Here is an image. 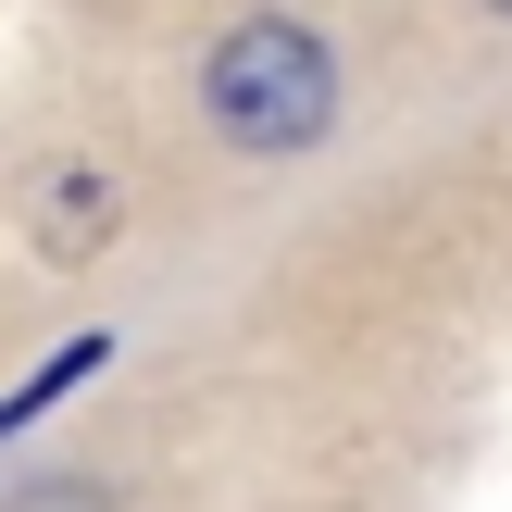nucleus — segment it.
Segmentation results:
<instances>
[{"mask_svg":"<svg viewBox=\"0 0 512 512\" xmlns=\"http://www.w3.org/2000/svg\"><path fill=\"white\" fill-rule=\"evenodd\" d=\"M200 113L225 125V150H263V163L275 150H313L338 125V50L313 25H288V13H250L200 63Z\"/></svg>","mask_w":512,"mask_h":512,"instance_id":"f257e3e1","label":"nucleus"},{"mask_svg":"<svg viewBox=\"0 0 512 512\" xmlns=\"http://www.w3.org/2000/svg\"><path fill=\"white\" fill-rule=\"evenodd\" d=\"M13 512H113V500L75 488V475H38V488H13Z\"/></svg>","mask_w":512,"mask_h":512,"instance_id":"20e7f679","label":"nucleus"},{"mask_svg":"<svg viewBox=\"0 0 512 512\" xmlns=\"http://www.w3.org/2000/svg\"><path fill=\"white\" fill-rule=\"evenodd\" d=\"M25 225H38L50 263H63V250H100V238H113V188H100V163H38V175H25Z\"/></svg>","mask_w":512,"mask_h":512,"instance_id":"f03ea898","label":"nucleus"},{"mask_svg":"<svg viewBox=\"0 0 512 512\" xmlns=\"http://www.w3.org/2000/svg\"><path fill=\"white\" fill-rule=\"evenodd\" d=\"M488 13H512V0H488Z\"/></svg>","mask_w":512,"mask_h":512,"instance_id":"39448f33","label":"nucleus"},{"mask_svg":"<svg viewBox=\"0 0 512 512\" xmlns=\"http://www.w3.org/2000/svg\"><path fill=\"white\" fill-rule=\"evenodd\" d=\"M100 350H113V338H75V350H50V363H38V375H25V388H13V400H0V438H13V425H25V413H50V400H63V388H75V375H100Z\"/></svg>","mask_w":512,"mask_h":512,"instance_id":"7ed1b4c3","label":"nucleus"}]
</instances>
